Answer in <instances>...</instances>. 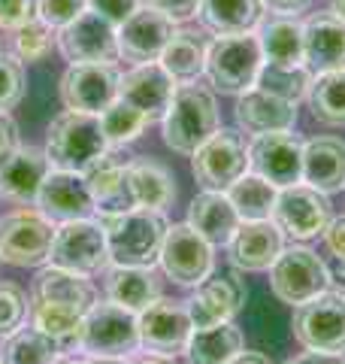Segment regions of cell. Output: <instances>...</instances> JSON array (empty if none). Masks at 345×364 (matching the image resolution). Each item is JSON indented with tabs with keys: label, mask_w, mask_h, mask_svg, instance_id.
I'll return each mask as SVG.
<instances>
[{
	"label": "cell",
	"mask_w": 345,
	"mask_h": 364,
	"mask_svg": "<svg viewBox=\"0 0 345 364\" xmlns=\"http://www.w3.org/2000/svg\"><path fill=\"white\" fill-rule=\"evenodd\" d=\"M128 176H131V191H133L136 207L160 213L176 200L172 173L160 161H155V158H133L128 164Z\"/></svg>",
	"instance_id": "31"
},
{
	"label": "cell",
	"mask_w": 345,
	"mask_h": 364,
	"mask_svg": "<svg viewBox=\"0 0 345 364\" xmlns=\"http://www.w3.org/2000/svg\"><path fill=\"white\" fill-rule=\"evenodd\" d=\"M140 4L143 0H88V9H94V13H100L103 18L119 28L124 18H131L140 9Z\"/></svg>",
	"instance_id": "45"
},
{
	"label": "cell",
	"mask_w": 345,
	"mask_h": 364,
	"mask_svg": "<svg viewBox=\"0 0 345 364\" xmlns=\"http://www.w3.org/2000/svg\"><path fill=\"white\" fill-rule=\"evenodd\" d=\"M312 70L306 64H294V67H285V64H270L263 61L261 67V76H258V88L270 91V95L288 100V104H300V100L309 95V85H312Z\"/></svg>",
	"instance_id": "39"
},
{
	"label": "cell",
	"mask_w": 345,
	"mask_h": 364,
	"mask_svg": "<svg viewBox=\"0 0 345 364\" xmlns=\"http://www.w3.org/2000/svg\"><path fill=\"white\" fill-rule=\"evenodd\" d=\"M37 18V0H0V31H18Z\"/></svg>",
	"instance_id": "44"
},
{
	"label": "cell",
	"mask_w": 345,
	"mask_h": 364,
	"mask_svg": "<svg viewBox=\"0 0 345 364\" xmlns=\"http://www.w3.org/2000/svg\"><path fill=\"white\" fill-rule=\"evenodd\" d=\"M303 61L318 73L345 70V21L333 13H315L303 21Z\"/></svg>",
	"instance_id": "23"
},
{
	"label": "cell",
	"mask_w": 345,
	"mask_h": 364,
	"mask_svg": "<svg viewBox=\"0 0 345 364\" xmlns=\"http://www.w3.org/2000/svg\"><path fill=\"white\" fill-rule=\"evenodd\" d=\"M106 228L109 264L115 267H155L160 258V246L167 237V219L158 210L136 207L121 215L100 219Z\"/></svg>",
	"instance_id": "3"
},
{
	"label": "cell",
	"mask_w": 345,
	"mask_h": 364,
	"mask_svg": "<svg viewBox=\"0 0 345 364\" xmlns=\"http://www.w3.org/2000/svg\"><path fill=\"white\" fill-rule=\"evenodd\" d=\"M327 264V273H330V289L333 286H345V261H324Z\"/></svg>",
	"instance_id": "52"
},
{
	"label": "cell",
	"mask_w": 345,
	"mask_h": 364,
	"mask_svg": "<svg viewBox=\"0 0 345 364\" xmlns=\"http://www.w3.org/2000/svg\"><path fill=\"white\" fill-rule=\"evenodd\" d=\"M45 158L52 170H70V173H85V170L100 161L109 152V143L103 136L100 116L91 112L64 109L55 116L49 131H45Z\"/></svg>",
	"instance_id": "2"
},
{
	"label": "cell",
	"mask_w": 345,
	"mask_h": 364,
	"mask_svg": "<svg viewBox=\"0 0 345 364\" xmlns=\"http://www.w3.org/2000/svg\"><path fill=\"white\" fill-rule=\"evenodd\" d=\"M263 6L275 16H297L312 6V0H263Z\"/></svg>",
	"instance_id": "50"
},
{
	"label": "cell",
	"mask_w": 345,
	"mask_h": 364,
	"mask_svg": "<svg viewBox=\"0 0 345 364\" xmlns=\"http://www.w3.org/2000/svg\"><path fill=\"white\" fill-rule=\"evenodd\" d=\"M248 170L273 182L275 188L303 182V140L291 131H270L251 136Z\"/></svg>",
	"instance_id": "14"
},
{
	"label": "cell",
	"mask_w": 345,
	"mask_h": 364,
	"mask_svg": "<svg viewBox=\"0 0 345 364\" xmlns=\"http://www.w3.org/2000/svg\"><path fill=\"white\" fill-rule=\"evenodd\" d=\"M136 325H140V346L155 355H176L185 349L194 331L188 306L172 304L167 298H158L152 306L136 313Z\"/></svg>",
	"instance_id": "18"
},
{
	"label": "cell",
	"mask_w": 345,
	"mask_h": 364,
	"mask_svg": "<svg viewBox=\"0 0 345 364\" xmlns=\"http://www.w3.org/2000/svg\"><path fill=\"white\" fill-rule=\"evenodd\" d=\"M176 33V21L155 6L140 4V9L119 25V58L128 64L158 61Z\"/></svg>",
	"instance_id": "17"
},
{
	"label": "cell",
	"mask_w": 345,
	"mask_h": 364,
	"mask_svg": "<svg viewBox=\"0 0 345 364\" xmlns=\"http://www.w3.org/2000/svg\"><path fill=\"white\" fill-rule=\"evenodd\" d=\"M224 249H227L230 267L239 273L270 270L273 261L279 258L285 249V231L275 225V219L243 222Z\"/></svg>",
	"instance_id": "19"
},
{
	"label": "cell",
	"mask_w": 345,
	"mask_h": 364,
	"mask_svg": "<svg viewBox=\"0 0 345 364\" xmlns=\"http://www.w3.org/2000/svg\"><path fill=\"white\" fill-rule=\"evenodd\" d=\"M291 331L303 349L345 355V291L327 289L318 298L294 306Z\"/></svg>",
	"instance_id": "9"
},
{
	"label": "cell",
	"mask_w": 345,
	"mask_h": 364,
	"mask_svg": "<svg viewBox=\"0 0 345 364\" xmlns=\"http://www.w3.org/2000/svg\"><path fill=\"white\" fill-rule=\"evenodd\" d=\"M330 13L345 21V0H330Z\"/></svg>",
	"instance_id": "56"
},
{
	"label": "cell",
	"mask_w": 345,
	"mask_h": 364,
	"mask_svg": "<svg viewBox=\"0 0 345 364\" xmlns=\"http://www.w3.org/2000/svg\"><path fill=\"white\" fill-rule=\"evenodd\" d=\"M227 364H273L263 352H248V349H243V352H236L234 358H230Z\"/></svg>",
	"instance_id": "51"
},
{
	"label": "cell",
	"mask_w": 345,
	"mask_h": 364,
	"mask_svg": "<svg viewBox=\"0 0 345 364\" xmlns=\"http://www.w3.org/2000/svg\"><path fill=\"white\" fill-rule=\"evenodd\" d=\"M248 298L246 279L239 277V270L221 273V277H209L200 286H194V294L185 301L188 316L194 328H209L221 322H234L243 313Z\"/></svg>",
	"instance_id": "16"
},
{
	"label": "cell",
	"mask_w": 345,
	"mask_h": 364,
	"mask_svg": "<svg viewBox=\"0 0 345 364\" xmlns=\"http://www.w3.org/2000/svg\"><path fill=\"white\" fill-rule=\"evenodd\" d=\"M285 364H345V355H333V352H315V349H306L303 355L288 358Z\"/></svg>",
	"instance_id": "49"
},
{
	"label": "cell",
	"mask_w": 345,
	"mask_h": 364,
	"mask_svg": "<svg viewBox=\"0 0 345 364\" xmlns=\"http://www.w3.org/2000/svg\"><path fill=\"white\" fill-rule=\"evenodd\" d=\"M0 364H4V358H0Z\"/></svg>",
	"instance_id": "57"
},
{
	"label": "cell",
	"mask_w": 345,
	"mask_h": 364,
	"mask_svg": "<svg viewBox=\"0 0 345 364\" xmlns=\"http://www.w3.org/2000/svg\"><path fill=\"white\" fill-rule=\"evenodd\" d=\"M270 289L288 306H300L330 289L324 258L309 246H285L270 267Z\"/></svg>",
	"instance_id": "8"
},
{
	"label": "cell",
	"mask_w": 345,
	"mask_h": 364,
	"mask_svg": "<svg viewBox=\"0 0 345 364\" xmlns=\"http://www.w3.org/2000/svg\"><path fill=\"white\" fill-rule=\"evenodd\" d=\"M263 67V49L258 40V31L248 33H230V37H215L206 46V70L212 91L221 95H246L258 85Z\"/></svg>",
	"instance_id": "4"
},
{
	"label": "cell",
	"mask_w": 345,
	"mask_h": 364,
	"mask_svg": "<svg viewBox=\"0 0 345 364\" xmlns=\"http://www.w3.org/2000/svg\"><path fill=\"white\" fill-rule=\"evenodd\" d=\"M131 364H179V361H176V355H155V352H148V355L136 358Z\"/></svg>",
	"instance_id": "54"
},
{
	"label": "cell",
	"mask_w": 345,
	"mask_h": 364,
	"mask_svg": "<svg viewBox=\"0 0 345 364\" xmlns=\"http://www.w3.org/2000/svg\"><path fill=\"white\" fill-rule=\"evenodd\" d=\"M160 270L167 273V279H172L176 286L194 289L203 279L212 277L215 270V246L209 240L185 225H170L164 246H160V258H158Z\"/></svg>",
	"instance_id": "10"
},
{
	"label": "cell",
	"mask_w": 345,
	"mask_h": 364,
	"mask_svg": "<svg viewBox=\"0 0 345 364\" xmlns=\"http://www.w3.org/2000/svg\"><path fill=\"white\" fill-rule=\"evenodd\" d=\"M146 6H155L160 9L164 16H170L176 25H182V21H188L200 13V4L203 0H143Z\"/></svg>",
	"instance_id": "46"
},
{
	"label": "cell",
	"mask_w": 345,
	"mask_h": 364,
	"mask_svg": "<svg viewBox=\"0 0 345 364\" xmlns=\"http://www.w3.org/2000/svg\"><path fill=\"white\" fill-rule=\"evenodd\" d=\"M18 124L9 112H0V167L6 164V158L18 149Z\"/></svg>",
	"instance_id": "48"
},
{
	"label": "cell",
	"mask_w": 345,
	"mask_h": 364,
	"mask_svg": "<svg viewBox=\"0 0 345 364\" xmlns=\"http://www.w3.org/2000/svg\"><path fill=\"white\" fill-rule=\"evenodd\" d=\"M49 158L40 146H18L0 167V198L18 203V207H33L40 195L43 179L49 176Z\"/></svg>",
	"instance_id": "24"
},
{
	"label": "cell",
	"mask_w": 345,
	"mask_h": 364,
	"mask_svg": "<svg viewBox=\"0 0 345 364\" xmlns=\"http://www.w3.org/2000/svg\"><path fill=\"white\" fill-rule=\"evenodd\" d=\"M25 97V64L16 55L0 52V112H9Z\"/></svg>",
	"instance_id": "42"
},
{
	"label": "cell",
	"mask_w": 345,
	"mask_h": 364,
	"mask_svg": "<svg viewBox=\"0 0 345 364\" xmlns=\"http://www.w3.org/2000/svg\"><path fill=\"white\" fill-rule=\"evenodd\" d=\"M52 364H85V358H76V355H67V352H61Z\"/></svg>",
	"instance_id": "55"
},
{
	"label": "cell",
	"mask_w": 345,
	"mask_h": 364,
	"mask_svg": "<svg viewBox=\"0 0 345 364\" xmlns=\"http://www.w3.org/2000/svg\"><path fill=\"white\" fill-rule=\"evenodd\" d=\"M263 0H203L200 21L215 37H230V33H248L263 21Z\"/></svg>",
	"instance_id": "32"
},
{
	"label": "cell",
	"mask_w": 345,
	"mask_h": 364,
	"mask_svg": "<svg viewBox=\"0 0 345 364\" xmlns=\"http://www.w3.org/2000/svg\"><path fill=\"white\" fill-rule=\"evenodd\" d=\"M31 310L28 291L16 282H0V343L13 337L18 328H25V318Z\"/></svg>",
	"instance_id": "41"
},
{
	"label": "cell",
	"mask_w": 345,
	"mask_h": 364,
	"mask_svg": "<svg viewBox=\"0 0 345 364\" xmlns=\"http://www.w3.org/2000/svg\"><path fill=\"white\" fill-rule=\"evenodd\" d=\"M119 85H121V73L115 61L70 64L61 76V104L64 109L100 116L109 104L119 100Z\"/></svg>",
	"instance_id": "11"
},
{
	"label": "cell",
	"mask_w": 345,
	"mask_h": 364,
	"mask_svg": "<svg viewBox=\"0 0 345 364\" xmlns=\"http://www.w3.org/2000/svg\"><path fill=\"white\" fill-rule=\"evenodd\" d=\"M158 61L164 64V70L176 82H197L206 70V43L194 31L176 28V33L170 37L167 49L160 52Z\"/></svg>",
	"instance_id": "34"
},
{
	"label": "cell",
	"mask_w": 345,
	"mask_h": 364,
	"mask_svg": "<svg viewBox=\"0 0 345 364\" xmlns=\"http://www.w3.org/2000/svg\"><path fill=\"white\" fill-rule=\"evenodd\" d=\"M85 364H131L128 355H85Z\"/></svg>",
	"instance_id": "53"
},
{
	"label": "cell",
	"mask_w": 345,
	"mask_h": 364,
	"mask_svg": "<svg viewBox=\"0 0 345 364\" xmlns=\"http://www.w3.org/2000/svg\"><path fill=\"white\" fill-rule=\"evenodd\" d=\"M58 225L37 207H18L0 215V261L9 267L49 264Z\"/></svg>",
	"instance_id": "5"
},
{
	"label": "cell",
	"mask_w": 345,
	"mask_h": 364,
	"mask_svg": "<svg viewBox=\"0 0 345 364\" xmlns=\"http://www.w3.org/2000/svg\"><path fill=\"white\" fill-rule=\"evenodd\" d=\"M58 49L70 64L115 61L119 58V28L94 9H85L67 28L58 31Z\"/></svg>",
	"instance_id": "15"
},
{
	"label": "cell",
	"mask_w": 345,
	"mask_h": 364,
	"mask_svg": "<svg viewBox=\"0 0 345 364\" xmlns=\"http://www.w3.org/2000/svg\"><path fill=\"white\" fill-rule=\"evenodd\" d=\"M58 355H61V346L33 325L18 328L13 337L4 340V349H0L4 364H52Z\"/></svg>",
	"instance_id": "38"
},
{
	"label": "cell",
	"mask_w": 345,
	"mask_h": 364,
	"mask_svg": "<svg viewBox=\"0 0 345 364\" xmlns=\"http://www.w3.org/2000/svg\"><path fill=\"white\" fill-rule=\"evenodd\" d=\"M40 213H45L55 225L73 222V219H91L94 213V198L82 173H70V170H49L43 179L37 203Z\"/></svg>",
	"instance_id": "20"
},
{
	"label": "cell",
	"mask_w": 345,
	"mask_h": 364,
	"mask_svg": "<svg viewBox=\"0 0 345 364\" xmlns=\"http://www.w3.org/2000/svg\"><path fill=\"white\" fill-rule=\"evenodd\" d=\"M188 225L203 237V240H209L218 249V246L230 243V237L236 234V228L243 225V219H239V213L234 210L227 191L203 188L188 207Z\"/></svg>",
	"instance_id": "28"
},
{
	"label": "cell",
	"mask_w": 345,
	"mask_h": 364,
	"mask_svg": "<svg viewBox=\"0 0 345 364\" xmlns=\"http://www.w3.org/2000/svg\"><path fill=\"white\" fill-rule=\"evenodd\" d=\"M103 291L106 301L124 306L131 313H143L146 306H152L160 294V277L155 267H115L109 264L103 270Z\"/></svg>",
	"instance_id": "27"
},
{
	"label": "cell",
	"mask_w": 345,
	"mask_h": 364,
	"mask_svg": "<svg viewBox=\"0 0 345 364\" xmlns=\"http://www.w3.org/2000/svg\"><path fill=\"white\" fill-rule=\"evenodd\" d=\"M243 349H246L243 331L234 322H221L209 328H194L182 355H185L188 364H227Z\"/></svg>",
	"instance_id": "30"
},
{
	"label": "cell",
	"mask_w": 345,
	"mask_h": 364,
	"mask_svg": "<svg viewBox=\"0 0 345 364\" xmlns=\"http://www.w3.org/2000/svg\"><path fill=\"white\" fill-rule=\"evenodd\" d=\"M194 179L209 191H227L248 170V149L243 134L234 128H218L197 152H194Z\"/></svg>",
	"instance_id": "12"
},
{
	"label": "cell",
	"mask_w": 345,
	"mask_h": 364,
	"mask_svg": "<svg viewBox=\"0 0 345 364\" xmlns=\"http://www.w3.org/2000/svg\"><path fill=\"white\" fill-rule=\"evenodd\" d=\"M258 40L263 49V61L270 64H306L303 61V21L294 16H273L258 25Z\"/></svg>",
	"instance_id": "33"
},
{
	"label": "cell",
	"mask_w": 345,
	"mask_h": 364,
	"mask_svg": "<svg viewBox=\"0 0 345 364\" xmlns=\"http://www.w3.org/2000/svg\"><path fill=\"white\" fill-rule=\"evenodd\" d=\"M273 219L285 234H291L294 240H312V237H321L333 219L330 195L306 186V182L285 186V188H279V198H275Z\"/></svg>",
	"instance_id": "13"
},
{
	"label": "cell",
	"mask_w": 345,
	"mask_h": 364,
	"mask_svg": "<svg viewBox=\"0 0 345 364\" xmlns=\"http://www.w3.org/2000/svg\"><path fill=\"white\" fill-rule=\"evenodd\" d=\"M176 79H172L160 61H148V64H133L128 73H121V85H119V97L124 104L136 107L146 112L152 122H160L170 107L172 95H176Z\"/></svg>",
	"instance_id": "22"
},
{
	"label": "cell",
	"mask_w": 345,
	"mask_h": 364,
	"mask_svg": "<svg viewBox=\"0 0 345 364\" xmlns=\"http://www.w3.org/2000/svg\"><path fill=\"white\" fill-rule=\"evenodd\" d=\"M306 100H309V107H312V116L321 124L345 128V70H330V73L312 76Z\"/></svg>",
	"instance_id": "36"
},
{
	"label": "cell",
	"mask_w": 345,
	"mask_h": 364,
	"mask_svg": "<svg viewBox=\"0 0 345 364\" xmlns=\"http://www.w3.org/2000/svg\"><path fill=\"white\" fill-rule=\"evenodd\" d=\"M55 46H58V31L52 25H45L40 16L13 33V55L21 64H25V61L28 64L45 61L52 55Z\"/></svg>",
	"instance_id": "40"
},
{
	"label": "cell",
	"mask_w": 345,
	"mask_h": 364,
	"mask_svg": "<svg viewBox=\"0 0 345 364\" xmlns=\"http://www.w3.org/2000/svg\"><path fill=\"white\" fill-rule=\"evenodd\" d=\"M236 124L243 134H270V131H291L297 124V104L270 95L263 88H248L236 100Z\"/></svg>",
	"instance_id": "25"
},
{
	"label": "cell",
	"mask_w": 345,
	"mask_h": 364,
	"mask_svg": "<svg viewBox=\"0 0 345 364\" xmlns=\"http://www.w3.org/2000/svg\"><path fill=\"white\" fill-rule=\"evenodd\" d=\"M227 198H230V203H234V210L239 213L243 222H263V219H273L279 188H275L273 182H267L263 176L246 170V173L227 188Z\"/></svg>",
	"instance_id": "35"
},
{
	"label": "cell",
	"mask_w": 345,
	"mask_h": 364,
	"mask_svg": "<svg viewBox=\"0 0 345 364\" xmlns=\"http://www.w3.org/2000/svg\"><path fill=\"white\" fill-rule=\"evenodd\" d=\"M49 264L70 270L76 277H97L109 267V246H106V228L97 215L91 219L61 222L52 240Z\"/></svg>",
	"instance_id": "6"
},
{
	"label": "cell",
	"mask_w": 345,
	"mask_h": 364,
	"mask_svg": "<svg viewBox=\"0 0 345 364\" xmlns=\"http://www.w3.org/2000/svg\"><path fill=\"white\" fill-rule=\"evenodd\" d=\"M88 9V0H37V16L52 25L55 31L67 28L76 16H82Z\"/></svg>",
	"instance_id": "43"
},
{
	"label": "cell",
	"mask_w": 345,
	"mask_h": 364,
	"mask_svg": "<svg viewBox=\"0 0 345 364\" xmlns=\"http://www.w3.org/2000/svg\"><path fill=\"white\" fill-rule=\"evenodd\" d=\"M321 237H324L327 252L336 261H345V215H333Z\"/></svg>",
	"instance_id": "47"
},
{
	"label": "cell",
	"mask_w": 345,
	"mask_h": 364,
	"mask_svg": "<svg viewBox=\"0 0 345 364\" xmlns=\"http://www.w3.org/2000/svg\"><path fill=\"white\" fill-rule=\"evenodd\" d=\"M115 152L119 149H109L100 161H94L82 173L88 188H91V198H94L97 219L136 210V200H133V191H131V176H128L131 161L128 158H119Z\"/></svg>",
	"instance_id": "21"
},
{
	"label": "cell",
	"mask_w": 345,
	"mask_h": 364,
	"mask_svg": "<svg viewBox=\"0 0 345 364\" xmlns=\"http://www.w3.org/2000/svg\"><path fill=\"white\" fill-rule=\"evenodd\" d=\"M0 52H4V49H0Z\"/></svg>",
	"instance_id": "58"
},
{
	"label": "cell",
	"mask_w": 345,
	"mask_h": 364,
	"mask_svg": "<svg viewBox=\"0 0 345 364\" xmlns=\"http://www.w3.org/2000/svg\"><path fill=\"white\" fill-rule=\"evenodd\" d=\"M31 301H45V304H58V306H70V310L88 313L97 298L85 277H76L70 270L45 264L37 273V279H33Z\"/></svg>",
	"instance_id": "29"
},
{
	"label": "cell",
	"mask_w": 345,
	"mask_h": 364,
	"mask_svg": "<svg viewBox=\"0 0 345 364\" xmlns=\"http://www.w3.org/2000/svg\"><path fill=\"white\" fill-rule=\"evenodd\" d=\"M218 128H221V119H218L215 91L200 82H179L160 119L164 143L179 155H194Z\"/></svg>",
	"instance_id": "1"
},
{
	"label": "cell",
	"mask_w": 345,
	"mask_h": 364,
	"mask_svg": "<svg viewBox=\"0 0 345 364\" xmlns=\"http://www.w3.org/2000/svg\"><path fill=\"white\" fill-rule=\"evenodd\" d=\"M303 182L324 195L345 188V140L312 136L303 143Z\"/></svg>",
	"instance_id": "26"
},
{
	"label": "cell",
	"mask_w": 345,
	"mask_h": 364,
	"mask_svg": "<svg viewBox=\"0 0 345 364\" xmlns=\"http://www.w3.org/2000/svg\"><path fill=\"white\" fill-rule=\"evenodd\" d=\"M148 124H155V122L136 107L124 104L121 97L100 112V128H103L109 149H124V146H131L133 140H140Z\"/></svg>",
	"instance_id": "37"
},
{
	"label": "cell",
	"mask_w": 345,
	"mask_h": 364,
	"mask_svg": "<svg viewBox=\"0 0 345 364\" xmlns=\"http://www.w3.org/2000/svg\"><path fill=\"white\" fill-rule=\"evenodd\" d=\"M140 346L136 313L112 301H94L82 318V331L76 340V352L85 355H131Z\"/></svg>",
	"instance_id": "7"
}]
</instances>
